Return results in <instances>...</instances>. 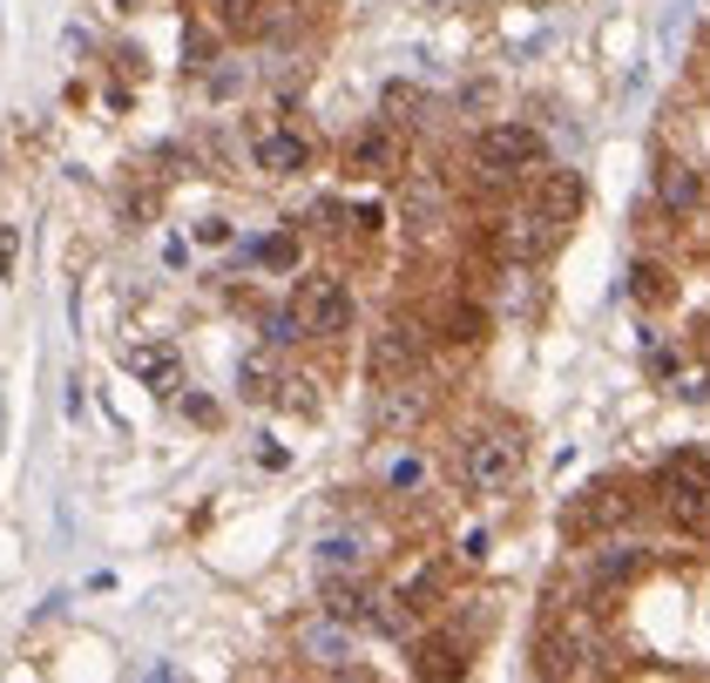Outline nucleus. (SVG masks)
Masks as SVG:
<instances>
[{"mask_svg":"<svg viewBox=\"0 0 710 683\" xmlns=\"http://www.w3.org/2000/svg\"><path fill=\"white\" fill-rule=\"evenodd\" d=\"M643 575V555L636 548H602L596 555V588H623V582H636Z\"/></svg>","mask_w":710,"mask_h":683,"instance_id":"nucleus-14","label":"nucleus"},{"mask_svg":"<svg viewBox=\"0 0 710 683\" xmlns=\"http://www.w3.org/2000/svg\"><path fill=\"white\" fill-rule=\"evenodd\" d=\"M304 163H312V142L291 136V129H271V136L258 142V170H271V176H298Z\"/></svg>","mask_w":710,"mask_h":683,"instance_id":"nucleus-9","label":"nucleus"},{"mask_svg":"<svg viewBox=\"0 0 710 683\" xmlns=\"http://www.w3.org/2000/svg\"><path fill=\"white\" fill-rule=\"evenodd\" d=\"M346 163H352L359 176H393V170H399V136H393V129H359Z\"/></svg>","mask_w":710,"mask_h":683,"instance_id":"nucleus-8","label":"nucleus"},{"mask_svg":"<svg viewBox=\"0 0 710 683\" xmlns=\"http://www.w3.org/2000/svg\"><path fill=\"white\" fill-rule=\"evenodd\" d=\"M657 197H663V210H697L703 203V176L690 163H663L657 170Z\"/></svg>","mask_w":710,"mask_h":683,"instance_id":"nucleus-10","label":"nucleus"},{"mask_svg":"<svg viewBox=\"0 0 710 683\" xmlns=\"http://www.w3.org/2000/svg\"><path fill=\"white\" fill-rule=\"evenodd\" d=\"M251 258L271 264V271H291V264H298V237H285V231H277V237H258V244H251Z\"/></svg>","mask_w":710,"mask_h":683,"instance_id":"nucleus-17","label":"nucleus"},{"mask_svg":"<svg viewBox=\"0 0 710 683\" xmlns=\"http://www.w3.org/2000/svg\"><path fill=\"white\" fill-rule=\"evenodd\" d=\"M304 325H298V312H271L264 319V338H271V346H285V338H298Z\"/></svg>","mask_w":710,"mask_h":683,"instance_id":"nucleus-22","label":"nucleus"},{"mask_svg":"<svg viewBox=\"0 0 710 683\" xmlns=\"http://www.w3.org/2000/svg\"><path fill=\"white\" fill-rule=\"evenodd\" d=\"M325 616H338V623H373V596H365L359 582H325Z\"/></svg>","mask_w":710,"mask_h":683,"instance_id":"nucleus-11","label":"nucleus"},{"mask_svg":"<svg viewBox=\"0 0 710 683\" xmlns=\"http://www.w3.org/2000/svg\"><path fill=\"white\" fill-rule=\"evenodd\" d=\"M379 102H386L393 122H420V115H413V109H420V88H413V82H386V96H379Z\"/></svg>","mask_w":710,"mask_h":683,"instance_id":"nucleus-20","label":"nucleus"},{"mask_svg":"<svg viewBox=\"0 0 710 683\" xmlns=\"http://www.w3.org/2000/svg\"><path fill=\"white\" fill-rule=\"evenodd\" d=\"M657 481H663L670 521L684 527V535H703L710 542V468H703V454H670Z\"/></svg>","mask_w":710,"mask_h":683,"instance_id":"nucleus-1","label":"nucleus"},{"mask_svg":"<svg viewBox=\"0 0 710 683\" xmlns=\"http://www.w3.org/2000/svg\"><path fill=\"white\" fill-rule=\"evenodd\" d=\"M183 413H190L197 426H217V407H210V399H197V393H190V399H183Z\"/></svg>","mask_w":710,"mask_h":683,"instance_id":"nucleus-23","label":"nucleus"},{"mask_svg":"<svg viewBox=\"0 0 710 683\" xmlns=\"http://www.w3.org/2000/svg\"><path fill=\"white\" fill-rule=\"evenodd\" d=\"M468 481L481 494H508L521 481V440L514 433H474L468 440Z\"/></svg>","mask_w":710,"mask_h":683,"instance_id":"nucleus-4","label":"nucleus"},{"mask_svg":"<svg viewBox=\"0 0 710 683\" xmlns=\"http://www.w3.org/2000/svg\"><path fill=\"white\" fill-rule=\"evenodd\" d=\"M217 21L231 27L237 41H251V35H264L271 14H264V0H217Z\"/></svg>","mask_w":710,"mask_h":683,"instance_id":"nucleus-15","label":"nucleus"},{"mask_svg":"<svg viewBox=\"0 0 710 683\" xmlns=\"http://www.w3.org/2000/svg\"><path fill=\"white\" fill-rule=\"evenodd\" d=\"M122 365H129L149 393H163V399L183 386V359H176L170 346H122Z\"/></svg>","mask_w":710,"mask_h":683,"instance_id":"nucleus-6","label":"nucleus"},{"mask_svg":"<svg viewBox=\"0 0 710 683\" xmlns=\"http://www.w3.org/2000/svg\"><path fill=\"white\" fill-rule=\"evenodd\" d=\"M393 487H420V460H393Z\"/></svg>","mask_w":710,"mask_h":683,"instance_id":"nucleus-24","label":"nucleus"},{"mask_svg":"<svg viewBox=\"0 0 710 683\" xmlns=\"http://www.w3.org/2000/svg\"><path fill=\"white\" fill-rule=\"evenodd\" d=\"M630 291H636L643 305H663V298H670V271H663V264H636V271H630Z\"/></svg>","mask_w":710,"mask_h":683,"instance_id":"nucleus-18","label":"nucleus"},{"mask_svg":"<svg viewBox=\"0 0 710 683\" xmlns=\"http://www.w3.org/2000/svg\"><path fill=\"white\" fill-rule=\"evenodd\" d=\"M197 237H203V244H224V237H231V224H224V216H203Z\"/></svg>","mask_w":710,"mask_h":683,"instance_id":"nucleus-25","label":"nucleus"},{"mask_svg":"<svg viewBox=\"0 0 710 683\" xmlns=\"http://www.w3.org/2000/svg\"><path fill=\"white\" fill-rule=\"evenodd\" d=\"M277 386H285V380H277V359H271V352H251V359L237 365V393H244V399H271Z\"/></svg>","mask_w":710,"mask_h":683,"instance_id":"nucleus-13","label":"nucleus"},{"mask_svg":"<svg viewBox=\"0 0 710 683\" xmlns=\"http://www.w3.org/2000/svg\"><path fill=\"white\" fill-rule=\"evenodd\" d=\"M420 365V332L413 325H386L379 338H373V380H399V372H413Z\"/></svg>","mask_w":710,"mask_h":683,"instance_id":"nucleus-7","label":"nucleus"},{"mask_svg":"<svg viewBox=\"0 0 710 683\" xmlns=\"http://www.w3.org/2000/svg\"><path fill=\"white\" fill-rule=\"evenodd\" d=\"M319 562H325V569H359V542H352V535H325V542H319Z\"/></svg>","mask_w":710,"mask_h":683,"instance_id":"nucleus-21","label":"nucleus"},{"mask_svg":"<svg viewBox=\"0 0 710 683\" xmlns=\"http://www.w3.org/2000/svg\"><path fill=\"white\" fill-rule=\"evenodd\" d=\"M0 440H8V393H0Z\"/></svg>","mask_w":710,"mask_h":683,"instance_id":"nucleus-26","label":"nucleus"},{"mask_svg":"<svg viewBox=\"0 0 710 683\" xmlns=\"http://www.w3.org/2000/svg\"><path fill=\"white\" fill-rule=\"evenodd\" d=\"M346 630H352V623H338V616H332V623H304V630H298V643L312 649L319 663H338V657L352 649V636H346Z\"/></svg>","mask_w":710,"mask_h":683,"instance_id":"nucleus-12","label":"nucleus"},{"mask_svg":"<svg viewBox=\"0 0 710 683\" xmlns=\"http://www.w3.org/2000/svg\"><path fill=\"white\" fill-rule=\"evenodd\" d=\"M474 157L487 176H528L541 163V129H528V122H494V129H481Z\"/></svg>","mask_w":710,"mask_h":683,"instance_id":"nucleus-3","label":"nucleus"},{"mask_svg":"<svg viewBox=\"0 0 710 683\" xmlns=\"http://www.w3.org/2000/svg\"><path fill=\"white\" fill-rule=\"evenodd\" d=\"M582 203H589V190H582L575 170H541V183H535V210L548 216V224H575Z\"/></svg>","mask_w":710,"mask_h":683,"instance_id":"nucleus-5","label":"nucleus"},{"mask_svg":"<svg viewBox=\"0 0 710 683\" xmlns=\"http://www.w3.org/2000/svg\"><path fill=\"white\" fill-rule=\"evenodd\" d=\"M468 663H460V643H447V636H426L420 643V676H460Z\"/></svg>","mask_w":710,"mask_h":683,"instance_id":"nucleus-16","label":"nucleus"},{"mask_svg":"<svg viewBox=\"0 0 710 683\" xmlns=\"http://www.w3.org/2000/svg\"><path fill=\"white\" fill-rule=\"evenodd\" d=\"M291 312H298V325H304V332H319V338L346 332V325H352V291H346V277H332V271H319V277H298Z\"/></svg>","mask_w":710,"mask_h":683,"instance_id":"nucleus-2","label":"nucleus"},{"mask_svg":"<svg viewBox=\"0 0 710 683\" xmlns=\"http://www.w3.org/2000/svg\"><path fill=\"white\" fill-rule=\"evenodd\" d=\"M481 332H487V312H481V305H460V312H447V338H453V346H474Z\"/></svg>","mask_w":710,"mask_h":683,"instance_id":"nucleus-19","label":"nucleus"}]
</instances>
